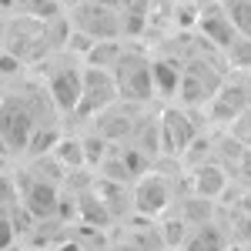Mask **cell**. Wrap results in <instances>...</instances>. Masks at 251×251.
I'll list each match as a JSON object with an SVG mask.
<instances>
[{
	"instance_id": "1",
	"label": "cell",
	"mask_w": 251,
	"mask_h": 251,
	"mask_svg": "<svg viewBox=\"0 0 251 251\" xmlns=\"http://www.w3.org/2000/svg\"><path fill=\"white\" fill-rule=\"evenodd\" d=\"M71 20H74V30H80L94 44H107L124 34V14L100 0H80L77 7H71Z\"/></svg>"
},
{
	"instance_id": "4",
	"label": "cell",
	"mask_w": 251,
	"mask_h": 251,
	"mask_svg": "<svg viewBox=\"0 0 251 251\" xmlns=\"http://www.w3.org/2000/svg\"><path fill=\"white\" fill-rule=\"evenodd\" d=\"M225 87V77H221V71L214 67L211 60H201L194 57L184 64V80H181V100L184 104H211L218 91Z\"/></svg>"
},
{
	"instance_id": "5",
	"label": "cell",
	"mask_w": 251,
	"mask_h": 251,
	"mask_svg": "<svg viewBox=\"0 0 251 251\" xmlns=\"http://www.w3.org/2000/svg\"><path fill=\"white\" fill-rule=\"evenodd\" d=\"M117 80L111 71H100V67H84V97H80V117H100L104 111H111L117 104Z\"/></svg>"
},
{
	"instance_id": "2",
	"label": "cell",
	"mask_w": 251,
	"mask_h": 251,
	"mask_svg": "<svg viewBox=\"0 0 251 251\" xmlns=\"http://www.w3.org/2000/svg\"><path fill=\"white\" fill-rule=\"evenodd\" d=\"M114 80H117L121 97L131 100V104H144V100H151V94H157L154 60H148L144 54H137V50H124L121 64L114 67Z\"/></svg>"
},
{
	"instance_id": "8",
	"label": "cell",
	"mask_w": 251,
	"mask_h": 251,
	"mask_svg": "<svg viewBox=\"0 0 251 251\" xmlns=\"http://www.w3.org/2000/svg\"><path fill=\"white\" fill-rule=\"evenodd\" d=\"M251 111V100L248 94H245V87L241 84H225L221 91H218V97L211 100V114L214 121H238L241 114H248Z\"/></svg>"
},
{
	"instance_id": "13",
	"label": "cell",
	"mask_w": 251,
	"mask_h": 251,
	"mask_svg": "<svg viewBox=\"0 0 251 251\" xmlns=\"http://www.w3.org/2000/svg\"><path fill=\"white\" fill-rule=\"evenodd\" d=\"M184 251H225V238H221L218 228L204 225V228H194L184 238Z\"/></svg>"
},
{
	"instance_id": "18",
	"label": "cell",
	"mask_w": 251,
	"mask_h": 251,
	"mask_svg": "<svg viewBox=\"0 0 251 251\" xmlns=\"http://www.w3.org/2000/svg\"><path fill=\"white\" fill-rule=\"evenodd\" d=\"M245 164H248V171H251V151H248V157H245Z\"/></svg>"
},
{
	"instance_id": "10",
	"label": "cell",
	"mask_w": 251,
	"mask_h": 251,
	"mask_svg": "<svg viewBox=\"0 0 251 251\" xmlns=\"http://www.w3.org/2000/svg\"><path fill=\"white\" fill-rule=\"evenodd\" d=\"M168 201H171V188H168L161 177H141V184H137V191H134V204L144 214H161L168 208Z\"/></svg>"
},
{
	"instance_id": "9",
	"label": "cell",
	"mask_w": 251,
	"mask_h": 251,
	"mask_svg": "<svg viewBox=\"0 0 251 251\" xmlns=\"http://www.w3.org/2000/svg\"><path fill=\"white\" fill-rule=\"evenodd\" d=\"M161 137H164V144H168V148L184 151L194 137H198V127H191V121L181 114V111L168 107V111H164V117H161Z\"/></svg>"
},
{
	"instance_id": "15",
	"label": "cell",
	"mask_w": 251,
	"mask_h": 251,
	"mask_svg": "<svg viewBox=\"0 0 251 251\" xmlns=\"http://www.w3.org/2000/svg\"><path fill=\"white\" fill-rule=\"evenodd\" d=\"M225 10L231 17L234 30L241 37H251V0H225Z\"/></svg>"
},
{
	"instance_id": "12",
	"label": "cell",
	"mask_w": 251,
	"mask_h": 251,
	"mask_svg": "<svg viewBox=\"0 0 251 251\" xmlns=\"http://www.w3.org/2000/svg\"><path fill=\"white\" fill-rule=\"evenodd\" d=\"M225 184H228V174H225L221 164H201L194 171V191L201 198H218L225 191Z\"/></svg>"
},
{
	"instance_id": "11",
	"label": "cell",
	"mask_w": 251,
	"mask_h": 251,
	"mask_svg": "<svg viewBox=\"0 0 251 251\" xmlns=\"http://www.w3.org/2000/svg\"><path fill=\"white\" fill-rule=\"evenodd\" d=\"M181 80H184V64H177L171 57H157L154 60V87L157 94L174 97L181 94Z\"/></svg>"
},
{
	"instance_id": "16",
	"label": "cell",
	"mask_w": 251,
	"mask_h": 251,
	"mask_svg": "<svg viewBox=\"0 0 251 251\" xmlns=\"http://www.w3.org/2000/svg\"><path fill=\"white\" fill-rule=\"evenodd\" d=\"M57 161H60V164H67V168H80V164H87L84 141H77V137L60 141V144H57Z\"/></svg>"
},
{
	"instance_id": "7",
	"label": "cell",
	"mask_w": 251,
	"mask_h": 251,
	"mask_svg": "<svg viewBox=\"0 0 251 251\" xmlns=\"http://www.w3.org/2000/svg\"><path fill=\"white\" fill-rule=\"evenodd\" d=\"M198 27H201L204 40L214 44V47H221V50L238 37V30H234L225 3H208V7H201V10H198Z\"/></svg>"
},
{
	"instance_id": "6",
	"label": "cell",
	"mask_w": 251,
	"mask_h": 251,
	"mask_svg": "<svg viewBox=\"0 0 251 251\" xmlns=\"http://www.w3.org/2000/svg\"><path fill=\"white\" fill-rule=\"evenodd\" d=\"M47 94L57 104V111L71 114L80 107V97H84V71L77 64H60L47 74Z\"/></svg>"
},
{
	"instance_id": "3",
	"label": "cell",
	"mask_w": 251,
	"mask_h": 251,
	"mask_svg": "<svg viewBox=\"0 0 251 251\" xmlns=\"http://www.w3.org/2000/svg\"><path fill=\"white\" fill-rule=\"evenodd\" d=\"M3 148L7 151H30V144H34V134H37V117L34 111L24 104V97L17 94H7L3 97Z\"/></svg>"
},
{
	"instance_id": "17",
	"label": "cell",
	"mask_w": 251,
	"mask_h": 251,
	"mask_svg": "<svg viewBox=\"0 0 251 251\" xmlns=\"http://www.w3.org/2000/svg\"><path fill=\"white\" fill-rule=\"evenodd\" d=\"M100 3H107V7H117V10H124L131 0H100Z\"/></svg>"
},
{
	"instance_id": "14",
	"label": "cell",
	"mask_w": 251,
	"mask_h": 251,
	"mask_svg": "<svg viewBox=\"0 0 251 251\" xmlns=\"http://www.w3.org/2000/svg\"><path fill=\"white\" fill-rule=\"evenodd\" d=\"M225 60H228V67L234 71H251V37H238L225 47Z\"/></svg>"
}]
</instances>
